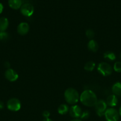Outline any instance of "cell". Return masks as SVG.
<instances>
[{"label": "cell", "mask_w": 121, "mask_h": 121, "mask_svg": "<svg viewBox=\"0 0 121 121\" xmlns=\"http://www.w3.org/2000/svg\"><path fill=\"white\" fill-rule=\"evenodd\" d=\"M79 99L83 105L88 107L95 106L97 102V98L96 94L91 90L84 91L81 94Z\"/></svg>", "instance_id": "obj_1"}, {"label": "cell", "mask_w": 121, "mask_h": 121, "mask_svg": "<svg viewBox=\"0 0 121 121\" xmlns=\"http://www.w3.org/2000/svg\"><path fill=\"white\" fill-rule=\"evenodd\" d=\"M64 98L66 102L70 105H75L79 99L78 92L73 88H68L65 91Z\"/></svg>", "instance_id": "obj_2"}, {"label": "cell", "mask_w": 121, "mask_h": 121, "mask_svg": "<svg viewBox=\"0 0 121 121\" xmlns=\"http://www.w3.org/2000/svg\"><path fill=\"white\" fill-rule=\"evenodd\" d=\"M97 70L102 75L108 76L112 73L113 68L109 64L106 62H102L98 64Z\"/></svg>", "instance_id": "obj_3"}, {"label": "cell", "mask_w": 121, "mask_h": 121, "mask_svg": "<svg viewBox=\"0 0 121 121\" xmlns=\"http://www.w3.org/2000/svg\"><path fill=\"white\" fill-rule=\"evenodd\" d=\"M104 116L107 121H117L119 118V112L112 108L106 109L104 113Z\"/></svg>", "instance_id": "obj_4"}, {"label": "cell", "mask_w": 121, "mask_h": 121, "mask_svg": "<svg viewBox=\"0 0 121 121\" xmlns=\"http://www.w3.org/2000/svg\"><path fill=\"white\" fill-rule=\"evenodd\" d=\"M7 106L9 111L16 112L21 108V103L17 98H11L7 102Z\"/></svg>", "instance_id": "obj_5"}, {"label": "cell", "mask_w": 121, "mask_h": 121, "mask_svg": "<svg viewBox=\"0 0 121 121\" xmlns=\"http://www.w3.org/2000/svg\"><path fill=\"white\" fill-rule=\"evenodd\" d=\"M95 108L97 115L99 117H102L104 115V113L107 109V104L106 102L101 99L97 100V103L95 105Z\"/></svg>", "instance_id": "obj_6"}, {"label": "cell", "mask_w": 121, "mask_h": 121, "mask_svg": "<svg viewBox=\"0 0 121 121\" xmlns=\"http://www.w3.org/2000/svg\"><path fill=\"white\" fill-rule=\"evenodd\" d=\"M20 11L23 15L26 17H30L34 12V7L30 3L24 4L20 8Z\"/></svg>", "instance_id": "obj_7"}, {"label": "cell", "mask_w": 121, "mask_h": 121, "mask_svg": "<svg viewBox=\"0 0 121 121\" xmlns=\"http://www.w3.org/2000/svg\"><path fill=\"white\" fill-rule=\"evenodd\" d=\"M5 77L9 82H15L19 78L17 73L11 69H8L5 72Z\"/></svg>", "instance_id": "obj_8"}, {"label": "cell", "mask_w": 121, "mask_h": 121, "mask_svg": "<svg viewBox=\"0 0 121 121\" xmlns=\"http://www.w3.org/2000/svg\"><path fill=\"white\" fill-rule=\"evenodd\" d=\"M70 115L71 117L74 118H78L81 117L82 113V111L81 108L78 105H74L71 106L69 110Z\"/></svg>", "instance_id": "obj_9"}, {"label": "cell", "mask_w": 121, "mask_h": 121, "mask_svg": "<svg viewBox=\"0 0 121 121\" xmlns=\"http://www.w3.org/2000/svg\"><path fill=\"white\" fill-rule=\"evenodd\" d=\"M29 31V25L27 22H21L17 27V32L21 35H26Z\"/></svg>", "instance_id": "obj_10"}, {"label": "cell", "mask_w": 121, "mask_h": 121, "mask_svg": "<svg viewBox=\"0 0 121 121\" xmlns=\"http://www.w3.org/2000/svg\"><path fill=\"white\" fill-rule=\"evenodd\" d=\"M117 102H118V100L116 96L115 95H110L107 98L106 103L107 105H109L110 107H115L117 105Z\"/></svg>", "instance_id": "obj_11"}, {"label": "cell", "mask_w": 121, "mask_h": 121, "mask_svg": "<svg viewBox=\"0 0 121 121\" xmlns=\"http://www.w3.org/2000/svg\"><path fill=\"white\" fill-rule=\"evenodd\" d=\"M9 7L14 9H18L22 5V0H8Z\"/></svg>", "instance_id": "obj_12"}, {"label": "cell", "mask_w": 121, "mask_h": 121, "mask_svg": "<svg viewBox=\"0 0 121 121\" xmlns=\"http://www.w3.org/2000/svg\"><path fill=\"white\" fill-rule=\"evenodd\" d=\"M9 25V21L5 17L0 18V31H5Z\"/></svg>", "instance_id": "obj_13"}, {"label": "cell", "mask_w": 121, "mask_h": 121, "mask_svg": "<svg viewBox=\"0 0 121 121\" xmlns=\"http://www.w3.org/2000/svg\"><path fill=\"white\" fill-rule=\"evenodd\" d=\"M112 91L115 95L121 96V83H115L112 87Z\"/></svg>", "instance_id": "obj_14"}, {"label": "cell", "mask_w": 121, "mask_h": 121, "mask_svg": "<svg viewBox=\"0 0 121 121\" xmlns=\"http://www.w3.org/2000/svg\"><path fill=\"white\" fill-rule=\"evenodd\" d=\"M88 48L93 52H96L98 49V44L95 40H91L87 44Z\"/></svg>", "instance_id": "obj_15"}, {"label": "cell", "mask_w": 121, "mask_h": 121, "mask_svg": "<svg viewBox=\"0 0 121 121\" xmlns=\"http://www.w3.org/2000/svg\"><path fill=\"white\" fill-rule=\"evenodd\" d=\"M103 56H104V58L106 60H109L110 61H114L116 59V55H115V54L113 52H110V51L106 52L104 53V54H103Z\"/></svg>", "instance_id": "obj_16"}, {"label": "cell", "mask_w": 121, "mask_h": 121, "mask_svg": "<svg viewBox=\"0 0 121 121\" xmlns=\"http://www.w3.org/2000/svg\"><path fill=\"white\" fill-rule=\"evenodd\" d=\"M69 107L65 104H61L58 108V112L60 115H65L69 112Z\"/></svg>", "instance_id": "obj_17"}, {"label": "cell", "mask_w": 121, "mask_h": 121, "mask_svg": "<svg viewBox=\"0 0 121 121\" xmlns=\"http://www.w3.org/2000/svg\"><path fill=\"white\" fill-rule=\"evenodd\" d=\"M95 66H96V65H95L93 61H88L85 63V66H84V69L86 71H88V72H91L94 69Z\"/></svg>", "instance_id": "obj_18"}, {"label": "cell", "mask_w": 121, "mask_h": 121, "mask_svg": "<svg viewBox=\"0 0 121 121\" xmlns=\"http://www.w3.org/2000/svg\"><path fill=\"white\" fill-rule=\"evenodd\" d=\"M9 39V34L5 31H0V41H5Z\"/></svg>", "instance_id": "obj_19"}, {"label": "cell", "mask_w": 121, "mask_h": 121, "mask_svg": "<svg viewBox=\"0 0 121 121\" xmlns=\"http://www.w3.org/2000/svg\"><path fill=\"white\" fill-rule=\"evenodd\" d=\"M113 69L117 73L121 72V61H116L113 66Z\"/></svg>", "instance_id": "obj_20"}, {"label": "cell", "mask_w": 121, "mask_h": 121, "mask_svg": "<svg viewBox=\"0 0 121 121\" xmlns=\"http://www.w3.org/2000/svg\"><path fill=\"white\" fill-rule=\"evenodd\" d=\"M94 31H93L92 30L88 29L86 31V35L88 39L93 40L92 39L94 37Z\"/></svg>", "instance_id": "obj_21"}, {"label": "cell", "mask_w": 121, "mask_h": 121, "mask_svg": "<svg viewBox=\"0 0 121 121\" xmlns=\"http://www.w3.org/2000/svg\"><path fill=\"white\" fill-rule=\"evenodd\" d=\"M89 116H90V112L87 111H85L84 112H82L80 118L83 119H86L88 118Z\"/></svg>", "instance_id": "obj_22"}, {"label": "cell", "mask_w": 121, "mask_h": 121, "mask_svg": "<svg viewBox=\"0 0 121 121\" xmlns=\"http://www.w3.org/2000/svg\"><path fill=\"white\" fill-rule=\"evenodd\" d=\"M42 115L43 117H44L45 118H47L49 117L50 116V112L47 111H45L43 112L42 113Z\"/></svg>", "instance_id": "obj_23"}, {"label": "cell", "mask_w": 121, "mask_h": 121, "mask_svg": "<svg viewBox=\"0 0 121 121\" xmlns=\"http://www.w3.org/2000/svg\"><path fill=\"white\" fill-rule=\"evenodd\" d=\"M4 66L5 67H7V68L9 69V67H10V64H9V63L8 62V61H5V62L4 63Z\"/></svg>", "instance_id": "obj_24"}, {"label": "cell", "mask_w": 121, "mask_h": 121, "mask_svg": "<svg viewBox=\"0 0 121 121\" xmlns=\"http://www.w3.org/2000/svg\"><path fill=\"white\" fill-rule=\"evenodd\" d=\"M3 9H4L3 5H2L1 3H0V14H1V13H2V11H3Z\"/></svg>", "instance_id": "obj_25"}, {"label": "cell", "mask_w": 121, "mask_h": 121, "mask_svg": "<svg viewBox=\"0 0 121 121\" xmlns=\"http://www.w3.org/2000/svg\"><path fill=\"white\" fill-rule=\"evenodd\" d=\"M4 108V103L0 101V110Z\"/></svg>", "instance_id": "obj_26"}, {"label": "cell", "mask_w": 121, "mask_h": 121, "mask_svg": "<svg viewBox=\"0 0 121 121\" xmlns=\"http://www.w3.org/2000/svg\"><path fill=\"white\" fill-rule=\"evenodd\" d=\"M43 121H52V120L50 119V118H45V119L43 120Z\"/></svg>", "instance_id": "obj_27"}, {"label": "cell", "mask_w": 121, "mask_h": 121, "mask_svg": "<svg viewBox=\"0 0 121 121\" xmlns=\"http://www.w3.org/2000/svg\"><path fill=\"white\" fill-rule=\"evenodd\" d=\"M71 121H82L81 119H78V118H75V119H73V120H72Z\"/></svg>", "instance_id": "obj_28"}, {"label": "cell", "mask_w": 121, "mask_h": 121, "mask_svg": "<svg viewBox=\"0 0 121 121\" xmlns=\"http://www.w3.org/2000/svg\"><path fill=\"white\" fill-rule=\"evenodd\" d=\"M119 115L121 116V106L119 108Z\"/></svg>", "instance_id": "obj_29"}, {"label": "cell", "mask_w": 121, "mask_h": 121, "mask_svg": "<svg viewBox=\"0 0 121 121\" xmlns=\"http://www.w3.org/2000/svg\"><path fill=\"white\" fill-rule=\"evenodd\" d=\"M120 58L121 59V54H120Z\"/></svg>", "instance_id": "obj_30"}]
</instances>
